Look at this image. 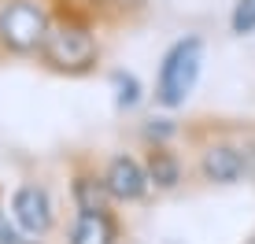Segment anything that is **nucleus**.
Wrapping results in <instances>:
<instances>
[{"label":"nucleus","instance_id":"obj_1","mask_svg":"<svg viewBox=\"0 0 255 244\" xmlns=\"http://www.w3.org/2000/svg\"><path fill=\"white\" fill-rule=\"evenodd\" d=\"M33 63L45 74L67 78V82H82V78H93L100 71L104 63L100 26L93 22L82 0H52V30Z\"/></svg>","mask_w":255,"mask_h":244},{"label":"nucleus","instance_id":"obj_2","mask_svg":"<svg viewBox=\"0 0 255 244\" xmlns=\"http://www.w3.org/2000/svg\"><path fill=\"white\" fill-rule=\"evenodd\" d=\"M52 30V0H0V63H33Z\"/></svg>","mask_w":255,"mask_h":244},{"label":"nucleus","instance_id":"obj_3","mask_svg":"<svg viewBox=\"0 0 255 244\" xmlns=\"http://www.w3.org/2000/svg\"><path fill=\"white\" fill-rule=\"evenodd\" d=\"M192 144H196V178L204 185H244L252 181V163L244 152L237 129H189Z\"/></svg>","mask_w":255,"mask_h":244},{"label":"nucleus","instance_id":"obj_4","mask_svg":"<svg viewBox=\"0 0 255 244\" xmlns=\"http://www.w3.org/2000/svg\"><path fill=\"white\" fill-rule=\"evenodd\" d=\"M200 71H204V37H196V33L178 37L159 59L155 104L166 108V111L185 108V100L192 97V89H196V82H200Z\"/></svg>","mask_w":255,"mask_h":244},{"label":"nucleus","instance_id":"obj_5","mask_svg":"<svg viewBox=\"0 0 255 244\" xmlns=\"http://www.w3.org/2000/svg\"><path fill=\"white\" fill-rule=\"evenodd\" d=\"M7 215H11V222L19 226L22 233H30V237L45 241L56 233L59 226V211H56V200H52V189L45 181H19V185L11 189V196H7Z\"/></svg>","mask_w":255,"mask_h":244},{"label":"nucleus","instance_id":"obj_6","mask_svg":"<svg viewBox=\"0 0 255 244\" xmlns=\"http://www.w3.org/2000/svg\"><path fill=\"white\" fill-rule=\"evenodd\" d=\"M67 189L74 211H108L115 207V200L108 193V178H104V163H96L93 155L74 152L67 163Z\"/></svg>","mask_w":255,"mask_h":244},{"label":"nucleus","instance_id":"obj_7","mask_svg":"<svg viewBox=\"0 0 255 244\" xmlns=\"http://www.w3.org/2000/svg\"><path fill=\"white\" fill-rule=\"evenodd\" d=\"M104 178H108V193L115 200V207L122 204H140V200L152 196V185H148L144 174V159L133 152H115L104 159Z\"/></svg>","mask_w":255,"mask_h":244},{"label":"nucleus","instance_id":"obj_8","mask_svg":"<svg viewBox=\"0 0 255 244\" xmlns=\"http://www.w3.org/2000/svg\"><path fill=\"white\" fill-rule=\"evenodd\" d=\"M140 159H144V174L155 196H170L185 185V159L174 144H148Z\"/></svg>","mask_w":255,"mask_h":244},{"label":"nucleus","instance_id":"obj_9","mask_svg":"<svg viewBox=\"0 0 255 244\" xmlns=\"http://www.w3.org/2000/svg\"><path fill=\"white\" fill-rule=\"evenodd\" d=\"M67 244H122V215L108 211H74L67 226Z\"/></svg>","mask_w":255,"mask_h":244},{"label":"nucleus","instance_id":"obj_10","mask_svg":"<svg viewBox=\"0 0 255 244\" xmlns=\"http://www.w3.org/2000/svg\"><path fill=\"white\" fill-rule=\"evenodd\" d=\"M96 26H122L137 11H144V0H82Z\"/></svg>","mask_w":255,"mask_h":244},{"label":"nucleus","instance_id":"obj_11","mask_svg":"<svg viewBox=\"0 0 255 244\" xmlns=\"http://www.w3.org/2000/svg\"><path fill=\"white\" fill-rule=\"evenodd\" d=\"M111 85H115V108L119 111H129V108H137L140 104V82H137V74H129V71H115L111 74Z\"/></svg>","mask_w":255,"mask_h":244},{"label":"nucleus","instance_id":"obj_12","mask_svg":"<svg viewBox=\"0 0 255 244\" xmlns=\"http://www.w3.org/2000/svg\"><path fill=\"white\" fill-rule=\"evenodd\" d=\"M181 133V126L174 119H148L144 126H140V141L148 144H174V137Z\"/></svg>","mask_w":255,"mask_h":244},{"label":"nucleus","instance_id":"obj_13","mask_svg":"<svg viewBox=\"0 0 255 244\" xmlns=\"http://www.w3.org/2000/svg\"><path fill=\"white\" fill-rule=\"evenodd\" d=\"M230 30L237 37H248L255 33V0H237L233 11H230Z\"/></svg>","mask_w":255,"mask_h":244},{"label":"nucleus","instance_id":"obj_14","mask_svg":"<svg viewBox=\"0 0 255 244\" xmlns=\"http://www.w3.org/2000/svg\"><path fill=\"white\" fill-rule=\"evenodd\" d=\"M0 244H45V241H37V237H30V233H22L19 226L7 219L4 230H0Z\"/></svg>","mask_w":255,"mask_h":244},{"label":"nucleus","instance_id":"obj_15","mask_svg":"<svg viewBox=\"0 0 255 244\" xmlns=\"http://www.w3.org/2000/svg\"><path fill=\"white\" fill-rule=\"evenodd\" d=\"M7 219H11V215H7V200H4V189H0V230H4Z\"/></svg>","mask_w":255,"mask_h":244},{"label":"nucleus","instance_id":"obj_16","mask_svg":"<svg viewBox=\"0 0 255 244\" xmlns=\"http://www.w3.org/2000/svg\"><path fill=\"white\" fill-rule=\"evenodd\" d=\"M248 244H255V233H252V237H248Z\"/></svg>","mask_w":255,"mask_h":244}]
</instances>
